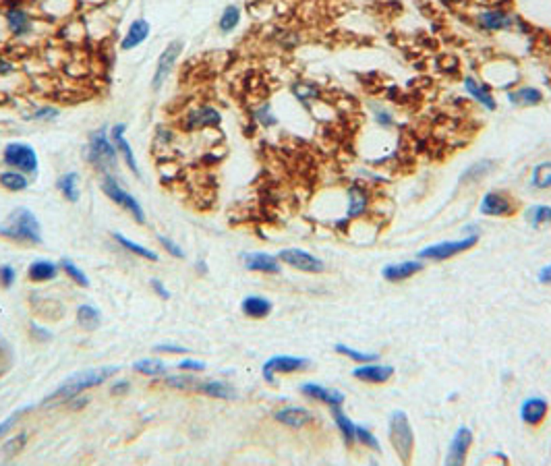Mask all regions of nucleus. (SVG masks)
<instances>
[{
	"mask_svg": "<svg viewBox=\"0 0 551 466\" xmlns=\"http://www.w3.org/2000/svg\"><path fill=\"white\" fill-rule=\"evenodd\" d=\"M539 282H541V284H551V266L541 268V272H539Z\"/></svg>",
	"mask_w": 551,
	"mask_h": 466,
	"instance_id": "bf43d9fd",
	"label": "nucleus"
},
{
	"mask_svg": "<svg viewBox=\"0 0 551 466\" xmlns=\"http://www.w3.org/2000/svg\"><path fill=\"white\" fill-rule=\"evenodd\" d=\"M32 184L30 180V174L21 172V170H13V168H5L0 172V187L5 191H11V193H23L28 191Z\"/></svg>",
	"mask_w": 551,
	"mask_h": 466,
	"instance_id": "a878e982",
	"label": "nucleus"
},
{
	"mask_svg": "<svg viewBox=\"0 0 551 466\" xmlns=\"http://www.w3.org/2000/svg\"><path fill=\"white\" fill-rule=\"evenodd\" d=\"M183 46H185L183 40H172V42L162 50V54L158 56V61H156V69H154V77H152V89H154V92H158V89L166 83L168 75L172 73V69H174V65H176L180 52H183Z\"/></svg>",
	"mask_w": 551,
	"mask_h": 466,
	"instance_id": "1a4fd4ad",
	"label": "nucleus"
},
{
	"mask_svg": "<svg viewBox=\"0 0 551 466\" xmlns=\"http://www.w3.org/2000/svg\"><path fill=\"white\" fill-rule=\"evenodd\" d=\"M309 365V359L303 357H291V354H278L271 357L263 363L261 373L267 383H276V373H297Z\"/></svg>",
	"mask_w": 551,
	"mask_h": 466,
	"instance_id": "9d476101",
	"label": "nucleus"
},
{
	"mask_svg": "<svg viewBox=\"0 0 551 466\" xmlns=\"http://www.w3.org/2000/svg\"><path fill=\"white\" fill-rule=\"evenodd\" d=\"M59 266H61V270H63V272H65V274H67V276H69L73 282H77L79 286H90V278H87V276L81 272V268H79V266H75L71 260H63Z\"/></svg>",
	"mask_w": 551,
	"mask_h": 466,
	"instance_id": "79ce46f5",
	"label": "nucleus"
},
{
	"mask_svg": "<svg viewBox=\"0 0 551 466\" xmlns=\"http://www.w3.org/2000/svg\"><path fill=\"white\" fill-rule=\"evenodd\" d=\"M0 237L9 239L17 245H42V224L36 213L28 207H17L9 213V218L0 224Z\"/></svg>",
	"mask_w": 551,
	"mask_h": 466,
	"instance_id": "f257e3e1",
	"label": "nucleus"
},
{
	"mask_svg": "<svg viewBox=\"0 0 551 466\" xmlns=\"http://www.w3.org/2000/svg\"><path fill=\"white\" fill-rule=\"evenodd\" d=\"M195 390L201 392V394H205V396H209V398H218V400H232V398H236V390L230 383L220 381V379L197 383Z\"/></svg>",
	"mask_w": 551,
	"mask_h": 466,
	"instance_id": "7c9ffc66",
	"label": "nucleus"
},
{
	"mask_svg": "<svg viewBox=\"0 0 551 466\" xmlns=\"http://www.w3.org/2000/svg\"><path fill=\"white\" fill-rule=\"evenodd\" d=\"M547 410H549L547 400H543V398H526L520 404V419H522V423H526L530 427H537L547 416Z\"/></svg>",
	"mask_w": 551,
	"mask_h": 466,
	"instance_id": "aec40b11",
	"label": "nucleus"
},
{
	"mask_svg": "<svg viewBox=\"0 0 551 466\" xmlns=\"http://www.w3.org/2000/svg\"><path fill=\"white\" fill-rule=\"evenodd\" d=\"M390 443L402 462H410L413 452H415V435H413L408 416L400 410L392 412L390 416Z\"/></svg>",
	"mask_w": 551,
	"mask_h": 466,
	"instance_id": "423d86ee",
	"label": "nucleus"
},
{
	"mask_svg": "<svg viewBox=\"0 0 551 466\" xmlns=\"http://www.w3.org/2000/svg\"><path fill=\"white\" fill-rule=\"evenodd\" d=\"M118 158H121L118 149L114 147V143L110 139V129L100 127V129L92 131V135L87 139V147H85L87 164L102 174H112V170L118 164Z\"/></svg>",
	"mask_w": 551,
	"mask_h": 466,
	"instance_id": "7ed1b4c3",
	"label": "nucleus"
},
{
	"mask_svg": "<svg viewBox=\"0 0 551 466\" xmlns=\"http://www.w3.org/2000/svg\"><path fill=\"white\" fill-rule=\"evenodd\" d=\"M112 239H114L123 249H127L129 253H133V255H137V257H141V260H147V262H158V260H160L156 251H152V249H147V247H143V245H139V243H135V241H131V239H127V237H123L121 232H112Z\"/></svg>",
	"mask_w": 551,
	"mask_h": 466,
	"instance_id": "473e14b6",
	"label": "nucleus"
},
{
	"mask_svg": "<svg viewBox=\"0 0 551 466\" xmlns=\"http://www.w3.org/2000/svg\"><path fill=\"white\" fill-rule=\"evenodd\" d=\"M477 241H479L477 235H470L468 239H460V241H444V243L425 247L419 253V257L421 260H429V262H444V260H450L454 255H460V253L472 249L477 245Z\"/></svg>",
	"mask_w": 551,
	"mask_h": 466,
	"instance_id": "6e6552de",
	"label": "nucleus"
},
{
	"mask_svg": "<svg viewBox=\"0 0 551 466\" xmlns=\"http://www.w3.org/2000/svg\"><path fill=\"white\" fill-rule=\"evenodd\" d=\"M118 373V367L114 365H106V367H96V369H85L79 373H73L71 377H67L50 396H46V400L42 404H50V402H65V400H73L79 394L104 383L106 379H110L112 375Z\"/></svg>",
	"mask_w": 551,
	"mask_h": 466,
	"instance_id": "f03ea898",
	"label": "nucleus"
},
{
	"mask_svg": "<svg viewBox=\"0 0 551 466\" xmlns=\"http://www.w3.org/2000/svg\"><path fill=\"white\" fill-rule=\"evenodd\" d=\"M452 3H464V0H452Z\"/></svg>",
	"mask_w": 551,
	"mask_h": 466,
	"instance_id": "052dcab7",
	"label": "nucleus"
},
{
	"mask_svg": "<svg viewBox=\"0 0 551 466\" xmlns=\"http://www.w3.org/2000/svg\"><path fill=\"white\" fill-rule=\"evenodd\" d=\"M464 89H466V94H468L472 100H477L483 108H487V110H495V108H497V102H495V98H493V94H491V89H489L487 83L477 81L475 77H466V79H464Z\"/></svg>",
	"mask_w": 551,
	"mask_h": 466,
	"instance_id": "5701e85b",
	"label": "nucleus"
},
{
	"mask_svg": "<svg viewBox=\"0 0 551 466\" xmlns=\"http://www.w3.org/2000/svg\"><path fill=\"white\" fill-rule=\"evenodd\" d=\"M149 34H152V25H149V21H147V19H143V17L135 19V21L129 25V30L125 32L123 40H121V50L129 52V50H135V48H139L141 44H145V42H147Z\"/></svg>",
	"mask_w": 551,
	"mask_h": 466,
	"instance_id": "dca6fc26",
	"label": "nucleus"
},
{
	"mask_svg": "<svg viewBox=\"0 0 551 466\" xmlns=\"http://www.w3.org/2000/svg\"><path fill=\"white\" fill-rule=\"evenodd\" d=\"M133 371L145 377H160V375H166L168 367L160 359H139L133 363Z\"/></svg>",
	"mask_w": 551,
	"mask_h": 466,
	"instance_id": "72a5a7b5",
	"label": "nucleus"
},
{
	"mask_svg": "<svg viewBox=\"0 0 551 466\" xmlns=\"http://www.w3.org/2000/svg\"><path fill=\"white\" fill-rule=\"evenodd\" d=\"M334 348H336V352L353 359L355 363H373V361H377V354L375 352H361V350H355V348L344 346V344H336Z\"/></svg>",
	"mask_w": 551,
	"mask_h": 466,
	"instance_id": "37998d69",
	"label": "nucleus"
},
{
	"mask_svg": "<svg viewBox=\"0 0 551 466\" xmlns=\"http://www.w3.org/2000/svg\"><path fill=\"white\" fill-rule=\"evenodd\" d=\"M125 133H127V125H125V123H116L114 127H110V139H112L114 147L118 149V156H121V158H123V162L129 166V170H131V172H133V174L139 178V176H141L139 162H137V158H135V151H133L131 143L127 141Z\"/></svg>",
	"mask_w": 551,
	"mask_h": 466,
	"instance_id": "4468645a",
	"label": "nucleus"
},
{
	"mask_svg": "<svg viewBox=\"0 0 551 466\" xmlns=\"http://www.w3.org/2000/svg\"><path fill=\"white\" fill-rule=\"evenodd\" d=\"M240 17H242V13H240V9H238L236 5H228V7H224L222 15H220V19H218V30H220L222 34H230V32H234V30L238 28V23H240Z\"/></svg>",
	"mask_w": 551,
	"mask_h": 466,
	"instance_id": "c9c22d12",
	"label": "nucleus"
},
{
	"mask_svg": "<svg viewBox=\"0 0 551 466\" xmlns=\"http://www.w3.org/2000/svg\"><path fill=\"white\" fill-rule=\"evenodd\" d=\"M100 189L102 193L112 201L116 203L121 209H125L137 224H145V211H143V205L139 203V199L135 195H131L112 174H102V182H100Z\"/></svg>",
	"mask_w": 551,
	"mask_h": 466,
	"instance_id": "20e7f679",
	"label": "nucleus"
},
{
	"mask_svg": "<svg viewBox=\"0 0 551 466\" xmlns=\"http://www.w3.org/2000/svg\"><path fill=\"white\" fill-rule=\"evenodd\" d=\"M158 243L164 247V251L166 253H170L172 257H176V260H183L185 257V251L172 241V239H168V237H164V235H158Z\"/></svg>",
	"mask_w": 551,
	"mask_h": 466,
	"instance_id": "3c124183",
	"label": "nucleus"
},
{
	"mask_svg": "<svg viewBox=\"0 0 551 466\" xmlns=\"http://www.w3.org/2000/svg\"><path fill=\"white\" fill-rule=\"evenodd\" d=\"M253 118L261 125V127H273L276 123V116H273V112H271V108H269V104H263V106H259L255 112H253Z\"/></svg>",
	"mask_w": 551,
	"mask_h": 466,
	"instance_id": "09e8293b",
	"label": "nucleus"
},
{
	"mask_svg": "<svg viewBox=\"0 0 551 466\" xmlns=\"http://www.w3.org/2000/svg\"><path fill=\"white\" fill-rule=\"evenodd\" d=\"M353 375L365 383H386L392 375H394V367L390 365H369L363 363L361 367H357L353 371Z\"/></svg>",
	"mask_w": 551,
	"mask_h": 466,
	"instance_id": "4be33fe9",
	"label": "nucleus"
},
{
	"mask_svg": "<svg viewBox=\"0 0 551 466\" xmlns=\"http://www.w3.org/2000/svg\"><path fill=\"white\" fill-rule=\"evenodd\" d=\"M301 394H305L311 400H320L328 406H340L344 404V394L332 388H324L320 383H303L301 385Z\"/></svg>",
	"mask_w": 551,
	"mask_h": 466,
	"instance_id": "412c9836",
	"label": "nucleus"
},
{
	"mask_svg": "<svg viewBox=\"0 0 551 466\" xmlns=\"http://www.w3.org/2000/svg\"><path fill=\"white\" fill-rule=\"evenodd\" d=\"M56 116H59V108L44 104V106L34 108V110L30 112L28 118H30V120H38V123H48V120H54Z\"/></svg>",
	"mask_w": 551,
	"mask_h": 466,
	"instance_id": "a18cd8bd",
	"label": "nucleus"
},
{
	"mask_svg": "<svg viewBox=\"0 0 551 466\" xmlns=\"http://www.w3.org/2000/svg\"><path fill=\"white\" fill-rule=\"evenodd\" d=\"M278 262L295 268V270H301V272H307V274H320L324 272V262L303 249H282L278 253Z\"/></svg>",
	"mask_w": 551,
	"mask_h": 466,
	"instance_id": "ddd939ff",
	"label": "nucleus"
},
{
	"mask_svg": "<svg viewBox=\"0 0 551 466\" xmlns=\"http://www.w3.org/2000/svg\"><path fill=\"white\" fill-rule=\"evenodd\" d=\"M25 443H28V433H19V435H15V437H11L9 441H5L3 443V458L5 460H11V458H15L23 447H25Z\"/></svg>",
	"mask_w": 551,
	"mask_h": 466,
	"instance_id": "a19ab883",
	"label": "nucleus"
},
{
	"mask_svg": "<svg viewBox=\"0 0 551 466\" xmlns=\"http://www.w3.org/2000/svg\"><path fill=\"white\" fill-rule=\"evenodd\" d=\"M369 207V193L363 184H353L349 189V207H346V218H359L367 211Z\"/></svg>",
	"mask_w": 551,
	"mask_h": 466,
	"instance_id": "393cba45",
	"label": "nucleus"
},
{
	"mask_svg": "<svg viewBox=\"0 0 551 466\" xmlns=\"http://www.w3.org/2000/svg\"><path fill=\"white\" fill-rule=\"evenodd\" d=\"M332 408V416H334V423H336V427H338V431L342 433V437H344V443L346 445H351L353 441H355V423L344 414V410H342V404L340 406H330Z\"/></svg>",
	"mask_w": 551,
	"mask_h": 466,
	"instance_id": "f704fd0d",
	"label": "nucleus"
},
{
	"mask_svg": "<svg viewBox=\"0 0 551 466\" xmlns=\"http://www.w3.org/2000/svg\"><path fill=\"white\" fill-rule=\"evenodd\" d=\"M423 266L419 262H404V264H392L382 270V276L388 282H402L406 278H413L417 272H421Z\"/></svg>",
	"mask_w": 551,
	"mask_h": 466,
	"instance_id": "c85d7f7f",
	"label": "nucleus"
},
{
	"mask_svg": "<svg viewBox=\"0 0 551 466\" xmlns=\"http://www.w3.org/2000/svg\"><path fill=\"white\" fill-rule=\"evenodd\" d=\"M493 160H483V162H477V164H472V166H468V170L462 174V182H475V180H481L485 174H489L491 170H493Z\"/></svg>",
	"mask_w": 551,
	"mask_h": 466,
	"instance_id": "ea45409f",
	"label": "nucleus"
},
{
	"mask_svg": "<svg viewBox=\"0 0 551 466\" xmlns=\"http://www.w3.org/2000/svg\"><path fill=\"white\" fill-rule=\"evenodd\" d=\"M77 321L83 330L94 332L100 326V311L92 305H81L77 309Z\"/></svg>",
	"mask_w": 551,
	"mask_h": 466,
	"instance_id": "58836bf2",
	"label": "nucleus"
},
{
	"mask_svg": "<svg viewBox=\"0 0 551 466\" xmlns=\"http://www.w3.org/2000/svg\"><path fill=\"white\" fill-rule=\"evenodd\" d=\"M17 73V67L13 61H9L7 56H0V77H7V75H13Z\"/></svg>",
	"mask_w": 551,
	"mask_h": 466,
	"instance_id": "5fc2aeb1",
	"label": "nucleus"
},
{
	"mask_svg": "<svg viewBox=\"0 0 551 466\" xmlns=\"http://www.w3.org/2000/svg\"><path fill=\"white\" fill-rule=\"evenodd\" d=\"M472 445V431L468 427H458L450 441V449L446 456V464H464L468 449Z\"/></svg>",
	"mask_w": 551,
	"mask_h": 466,
	"instance_id": "2eb2a0df",
	"label": "nucleus"
},
{
	"mask_svg": "<svg viewBox=\"0 0 551 466\" xmlns=\"http://www.w3.org/2000/svg\"><path fill=\"white\" fill-rule=\"evenodd\" d=\"M152 288H154V293L160 297V299H170V293H168V288L160 282V280H152Z\"/></svg>",
	"mask_w": 551,
	"mask_h": 466,
	"instance_id": "4d7b16f0",
	"label": "nucleus"
},
{
	"mask_svg": "<svg viewBox=\"0 0 551 466\" xmlns=\"http://www.w3.org/2000/svg\"><path fill=\"white\" fill-rule=\"evenodd\" d=\"M273 419L287 427L301 429V427H307L309 423H313V412L307 408H301V406H287V408L276 410Z\"/></svg>",
	"mask_w": 551,
	"mask_h": 466,
	"instance_id": "6ab92c4d",
	"label": "nucleus"
},
{
	"mask_svg": "<svg viewBox=\"0 0 551 466\" xmlns=\"http://www.w3.org/2000/svg\"><path fill=\"white\" fill-rule=\"evenodd\" d=\"M222 123L220 110L214 106H197L191 112H187L183 116V129L193 133V131H203V129H211L218 127Z\"/></svg>",
	"mask_w": 551,
	"mask_h": 466,
	"instance_id": "f8f14e48",
	"label": "nucleus"
},
{
	"mask_svg": "<svg viewBox=\"0 0 551 466\" xmlns=\"http://www.w3.org/2000/svg\"><path fill=\"white\" fill-rule=\"evenodd\" d=\"M56 189H59V193L67 199V201H71V203H77L79 201V197H81V187H79V174L77 172H65V174H61L59 178H56Z\"/></svg>",
	"mask_w": 551,
	"mask_h": 466,
	"instance_id": "c756f323",
	"label": "nucleus"
},
{
	"mask_svg": "<svg viewBox=\"0 0 551 466\" xmlns=\"http://www.w3.org/2000/svg\"><path fill=\"white\" fill-rule=\"evenodd\" d=\"M530 184L534 189H541V191H547L551 189V162H541L532 168V174H530Z\"/></svg>",
	"mask_w": 551,
	"mask_h": 466,
	"instance_id": "4c0bfd02",
	"label": "nucleus"
},
{
	"mask_svg": "<svg viewBox=\"0 0 551 466\" xmlns=\"http://www.w3.org/2000/svg\"><path fill=\"white\" fill-rule=\"evenodd\" d=\"M477 23L485 32H508L514 25V19L501 9H487L477 15Z\"/></svg>",
	"mask_w": 551,
	"mask_h": 466,
	"instance_id": "f3484780",
	"label": "nucleus"
},
{
	"mask_svg": "<svg viewBox=\"0 0 551 466\" xmlns=\"http://www.w3.org/2000/svg\"><path fill=\"white\" fill-rule=\"evenodd\" d=\"M481 213L485 215H493V218H510L516 213V201L501 191H489L483 195L481 205H479Z\"/></svg>",
	"mask_w": 551,
	"mask_h": 466,
	"instance_id": "9b49d317",
	"label": "nucleus"
},
{
	"mask_svg": "<svg viewBox=\"0 0 551 466\" xmlns=\"http://www.w3.org/2000/svg\"><path fill=\"white\" fill-rule=\"evenodd\" d=\"M154 350L156 352H172V354H185V352H189V348H183V346H176V344H156Z\"/></svg>",
	"mask_w": 551,
	"mask_h": 466,
	"instance_id": "6e6d98bb",
	"label": "nucleus"
},
{
	"mask_svg": "<svg viewBox=\"0 0 551 466\" xmlns=\"http://www.w3.org/2000/svg\"><path fill=\"white\" fill-rule=\"evenodd\" d=\"M129 390H131V383L123 379V381H116V383L112 385V390H110V392H112L114 396H125Z\"/></svg>",
	"mask_w": 551,
	"mask_h": 466,
	"instance_id": "13d9d810",
	"label": "nucleus"
},
{
	"mask_svg": "<svg viewBox=\"0 0 551 466\" xmlns=\"http://www.w3.org/2000/svg\"><path fill=\"white\" fill-rule=\"evenodd\" d=\"M79 0H40L42 11L50 19H67L77 11Z\"/></svg>",
	"mask_w": 551,
	"mask_h": 466,
	"instance_id": "cd10ccee",
	"label": "nucleus"
},
{
	"mask_svg": "<svg viewBox=\"0 0 551 466\" xmlns=\"http://www.w3.org/2000/svg\"><path fill=\"white\" fill-rule=\"evenodd\" d=\"M508 100L512 106H518V108H530V106H539L543 102V94L541 89L537 87H516L512 92H508Z\"/></svg>",
	"mask_w": 551,
	"mask_h": 466,
	"instance_id": "bb28decb",
	"label": "nucleus"
},
{
	"mask_svg": "<svg viewBox=\"0 0 551 466\" xmlns=\"http://www.w3.org/2000/svg\"><path fill=\"white\" fill-rule=\"evenodd\" d=\"M5 23V30L11 38L15 40H21V38H28L34 34V28H36V19L34 15L19 3H11L7 5V9L0 15Z\"/></svg>",
	"mask_w": 551,
	"mask_h": 466,
	"instance_id": "0eeeda50",
	"label": "nucleus"
},
{
	"mask_svg": "<svg viewBox=\"0 0 551 466\" xmlns=\"http://www.w3.org/2000/svg\"><path fill=\"white\" fill-rule=\"evenodd\" d=\"M164 383L170 388H178V390H195L197 383L191 375H168L164 377Z\"/></svg>",
	"mask_w": 551,
	"mask_h": 466,
	"instance_id": "de8ad7c7",
	"label": "nucleus"
},
{
	"mask_svg": "<svg viewBox=\"0 0 551 466\" xmlns=\"http://www.w3.org/2000/svg\"><path fill=\"white\" fill-rule=\"evenodd\" d=\"M32 408H34V406H23V408L15 410V412H13V414H11L9 419H5L3 423H0V439H3V437H7V433H9V431H11V429L15 427V423H17V421L21 419V414H23V412H28V410H32Z\"/></svg>",
	"mask_w": 551,
	"mask_h": 466,
	"instance_id": "8fccbe9b",
	"label": "nucleus"
},
{
	"mask_svg": "<svg viewBox=\"0 0 551 466\" xmlns=\"http://www.w3.org/2000/svg\"><path fill=\"white\" fill-rule=\"evenodd\" d=\"M355 439L361 441L363 445H367V447L380 452V441H377V437H375L369 429H365L363 425H355Z\"/></svg>",
	"mask_w": 551,
	"mask_h": 466,
	"instance_id": "49530a36",
	"label": "nucleus"
},
{
	"mask_svg": "<svg viewBox=\"0 0 551 466\" xmlns=\"http://www.w3.org/2000/svg\"><path fill=\"white\" fill-rule=\"evenodd\" d=\"M15 278H17V272L13 266H9V264L0 266V284H3V288H11Z\"/></svg>",
	"mask_w": 551,
	"mask_h": 466,
	"instance_id": "603ef678",
	"label": "nucleus"
},
{
	"mask_svg": "<svg viewBox=\"0 0 551 466\" xmlns=\"http://www.w3.org/2000/svg\"><path fill=\"white\" fill-rule=\"evenodd\" d=\"M240 260H242L245 268L251 270V272H259V274H280L278 257H273V255L255 251V253H242Z\"/></svg>",
	"mask_w": 551,
	"mask_h": 466,
	"instance_id": "a211bd4d",
	"label": "nucleus"
},
{
	"mask_svg": "<svg viewBox=\"0 0 551 466\" xmlns=\"http://www.w3.org/2000/svg\"><path fill=\"white\" fill-rule=\"evenodd\" d=\"M524 218L530 226L543 228V226L551 224V207L549 205H532L524 211Z\"/></svg>",
	"mask_w": 551,
	"mask_h": 466,
	"instance_id": "e433bc0d",
	"label": "nucleus"
},
{
	"mask_svg": "<svg viewBox=\"0 0 551 466\" xmlns=\"http://www.w3.org/2000/svg\"><path fill=\"white\" fill-rule=\"evenodd\" d=\"M178 371H193V373H199L205 369V363L203 361H191V359H183L180 363H176Z\"/></svg>",
	"mask_w": 551,
	"mask_h": 466,
	"instance_id": "864d4df0",
	"label": "nucleus"
},
{
	"mask_svg": "<svg viewBox=\"0 0 551 466\" xmlns=\"http://www.w3.org/2000/svg\"><path fill=\"white\" fill-rule=\"evenodd\" d=\"M240 311L251 319H261V317L269 315L271 303L267 299H263V297H247L240 303Z\"/></svg>",
	"mask_w": 551,
	"mask_h": 466,
	"instance_id": "2f4dec72",
	"label": "nucleus"
},
{
	"mask_svg": "<svg viewBox=\"0 0 551 466\" xmlns=\"http://www.w3.org/2000/svg\"><path fill=\"white\" fill-rule=\"evenodd\" d=\"M293 94L301 102H311V100H315L320 96V89H318V85H313L309 81H299V83L293 85Z\"/></svg>",
	"mask_w": 551,
	"mask_h": 466,
	"instance_id": "c03bdc74",
	"label": "nucleus"
},
{
	"mask_svg": "<svg viewBox=\"0 0 551 466\" xmlns=\"http://www.w3.org/2000/svg\"><path fill=\"white\" fill-rule=\"evenodd\" d=\"M3 164L13 170H21L30 176L38 174L40 170V158L34 145L25 141H11L3 149Z\"/></svg>",
	"mask_w": 551,
	"mask_h": 466,
	"instance_id": "39448f33",
	"label": "nucleus"
},
{
	"mask_svg": "<svg viewBox=\"0 0 551 466\" xmlns=\"http://www.w3.org/2000/svg\"><path fill=\"white\" fill-rule=\"evenodd\" d=\"M59 270H61V266H56L50 260H36L28 268V278L32 282H36V284L50 282V280H54L59 276Z\"/></svg>",
	"mask_w": 551,
	"mask_h": 466,
	"instance_id": "b1692460",
	"label": "nucleus"
}]
</instances>
